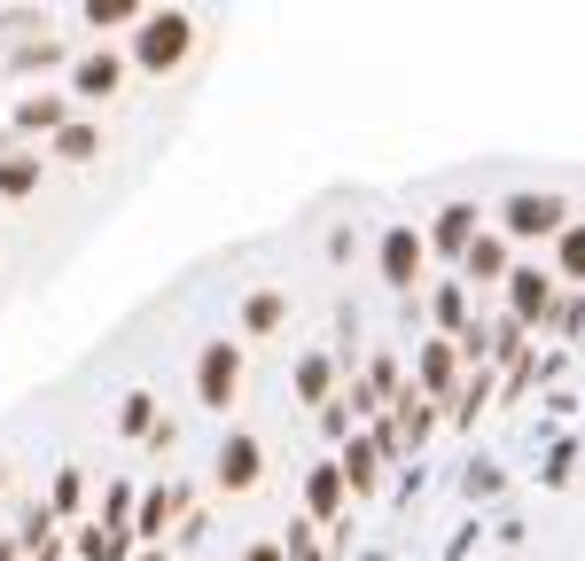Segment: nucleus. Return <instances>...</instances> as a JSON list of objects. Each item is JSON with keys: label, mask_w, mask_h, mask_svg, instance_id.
Masks as SVG:
<instances>
[{"label": "nucleus", "mask_w": 585, "mask_h": 561, "mask_svg": "<svg viewBox=\"0 0 585 561\" xmlns=\"http://www.w3.org/2000/svg\"><path fill=\"white\" fill-rule=\"evenodd\" d=\"M422 383H430V391H445V383H453V351H445V343H430V351H422Z\"/></svg>", "instance_id": "11"}, {"label": "nucleus", "mask_w": 585, "mask_h": 561, "mask_svg": "<svg viewBox=\"0 0 585 561\" xmlns=\"http://www.w3.org/2000/svg\"><path fill=\"white\" fill-rule=\"evenodd\" d=\"M188 55V16H148L141 24V63L164 70V63H180Z\"/></svg>", "instance_id": "4"}, {"label": "nucleus", "mask_w": 585, "mask_h": 561, "mask_svg": "<svg viewBox=\"0 0 585 561\" xmlns=\"http://www.w3.org/2000/svg\"><path fill=\"white\" fill-rule=\"evenodd\" d=\"M282 553H289V546H274V538H266V546H250L242 561H282Z\"/></svg>", "instance_id": "17"}, {"label": "nucleus", "mask_w": 585, "mask_h": 561, "mask_svg": "<svg viewBox=\"0 0 585 561\" xmlns=\"http://www.w3.org/2000/svg\"><path fill=\"white\" fill-rule=\"evenodd\" d=\"M336 476H352V484L367 492V484H375V452H367V444H352V452H344V468H336Z\"/></svg>", "instance_id": "14"}, {"label": "nucleus", "mask_w": 585, "mask_h": 561, "mask_svg": "<svg viewBox=\"0 0 585 561\" xmlns=\"http://www.w3.org/2000/svg\"><path fill=\"white\" fill-rule=\"evenodd\" d=\"M282 312H289V305H282V289H258V297H250V312H242V320H250V328L266 336V328H282Z\"/></svg>", "instance_id": "10"}, {"label": "nucleus", "mask_w": 585, "mask_h": 561, "mask_svg": "<svg viewBox=\"0 0 585 561\" xmlns=\"http://www.w3.org/2000/svg\"><path fill=\"white\" fill-rule=\"evenodd\" d=\"M344 499V476H336V468H312V507L328 515V507H336Z\"/></svg>", "instance_id": "12"}, {"label": "nucleus", "mask_w": 585, "mask_h": 561, "mask_svg": "<svg viewBox=\"0 0 585 561\" xmlns=\"http://www.w3.org/2000/svg\"><path fill=\"white\" fill-rule=\"evenodd\" d=\"M78 94H87V102H102V94H118V63H110V55H95L87 70H78Z\"/></svg>", "instance_id": "9"}, {"label": "nucleus", "mask_w": 585, "mask_h": 561, "mask_svg": "<svg viewBox=\"0 0 585 561\" xmlns=\"http://www.w3.org/2000/svg\"><path fill=\"white\" fill-rule=\"evenodd\" d=\"M476 219H484L476 204H445V211H438V250H445V257H461V250L476 242Z\"/></svg>", "instance_id": "6"}, {"label": "nucleus", "mask_w": 585, "mask_h": 561, "mask_svg": "<svg viewBox=\"0 0 585 561\" xmlns=\"http://www.w3.org/2000/svg\"><path fill=\"white\" fill-rule=\"evenodd\" d=\"M562 273H585V219L562 227Z\"/></svg>", "instance_id": "13"}, {"label": "nucleus", "mask_w": 585, "mask_h": 561, "mask_svg": "<svg viewBox=\"0 0 585 561\" xmlns=\"http://www.w3.org/2000/svg\"><path fill=\"white\" fill-rule=\"evenodd\" d=\"M499 227H508L516 242H547V234L570 227V204L562 196H508V204H499Z\"/></svg>", "instance_id": "1"}, {"label": "nucleus", "mask_w": 585, "mask_h": 561, "mask_svg": "<svg viewBox=\"0 0 585 561\" xmlns=\"http://www.w3.org/2000/svg\"><path fill=\"white\" fill-rule=\"evenodd\" d=\"M383 280H390V289H413V280H422V234H413V227L383 234Z\"/></svg>", "instance_id": "3"}, {"label": "nucleus", "mask_w": 585, "mask_h": 561, "mask_svg": "<svg viewBox=\"0 0 585 561\" xmlns=\"http://www.w3.org/2000/svg\"><path fill=\"white\" fill-rule=\"evenodd\" d=\"M508 305H516V320H547V312H554V273L516 265V273H508Z\"/></svg>", "instance_id": "5"}, {"label": "nucleus", "mask_w": 585, "mask_h": 561, "mask_svg": "<svg viewBox=\"0 0 585 561\" xmlns=\"http://www.w3.org/2000/svg\"><path fill=\"white\" fill-rule=\"evenodd\" d=\"M461 265H468V280H508L516 265H508V242H492V234H476L468 250H461Z\"/></svg>", "instance_id": "7"}, {"label": "nucleus", "mask_w": 585, "mask_h": 561, "mask_svg": "<svg viewBox=\"0 0 585 561\" xmlns=\"http://www.w3.org/2000/svg\"><path fill=\"white\" fill-rule=\"evenodd\" d=\"M219 484H227V492L258 484V444H250V437H227V452H219Z\"/></svg>", "instance_id": "8"}, {"label": "nucleus", "mask_w": 585, "mask_h": 561, "mask_svg": "<svg viewBox=\"0 0 585 561\" xmlns=\"http://www.w3.org/2000/svg\"><path fill=\"white\" fill-rule=\"evenodd\" d=\"M461 312H468V289H461V280H445V289H438V320H445V328H453V320H461Z\"/></svg>", "instance_id": "15"}, {"label": "nucleus", "mask_w": 585, "mask_h": 561, "mask_svg": "<svg viewBox=\"0 0 585 561\" xmlns=\"http://www.w3.org/2000/svg\"><path fill=\"white\" fill-rule=\"evenodd\" d=\"M40 179V164H0V187H9V196H16V187H32Z\"/></svg>", "instance_id": "16"}, {"label": "nucleus", "mask_w": 585, "mask_h": 561, "mask_svg": "<svg viewBox=\"0 0 585 561\" xmlns=\"http://www.w3.org/2000/svg\"><path fill=\"white\" fill-rule=\"evenodd\" d=\"M234 383H242V351H234V343H203V359H196V391H203V406H227Z\"/></svg>", "instance_id": "2"}]
</instances>
